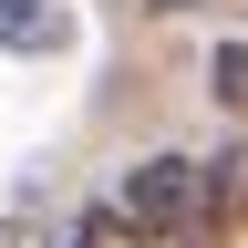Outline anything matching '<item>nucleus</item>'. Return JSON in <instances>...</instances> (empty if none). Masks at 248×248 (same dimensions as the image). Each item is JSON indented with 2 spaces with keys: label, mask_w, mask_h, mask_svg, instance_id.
Returning a JSON list of instances; mask_svg holds the SVG:
<instances>
[{
  "label": "nucleus",
  "mask_w": 248,
  "mask_h": 248,
  "mask_svg": "<svg viewBox=\"0 0 248 248\" xmlns=\"http://www.w3.org/2000/svg\"><path fill=\"white\" fill-rule=\"evenodd\" d=\"M217 104L248 114V42H217Z\"/></svg>",
  "instance_id": "4"
},
{
  "label": "nucleus",
  "mask_w": 248,
  "mask_h": 248,
  "mask_svg": "<svg viewBox=\"0 0 248 248\" xmlns=\"http://www.w3.org/2000/svg\"><path fill=\"white\" fill-rule=\"evenodd\" d=\"M238 238H248V145L207 155L197 197H186V217H176V248H238Z\"/></svg>",
  "instance_id": "2"
},
{
  "label": "nucleus",
  "mask_w": 248,
  "mask_h": 248,
  "mask_svg": "<svg viewBox=\"0 0 248 248\" xmlns=\"http://www.w3.org/2000/svg\"><path fill=\"white\" fill-rule=\"evenodd\" d=\"M62 248H145V238H135V228H124V217H104V207H93V217H83V228H73V238H62Z\"/></svg>",
  "instance_id": "5"
},
{
  "label": "nucleus",
  "mask_w": 248,
  "mask_h": 248,
  "mask_svg": "<svg viewBox=\"0 0 248 248\" xmlns=\"http://www.w3.org/2000/svg\"><path fill=\"white\" fill-rule=\"evenodd\" d=\"M186 197H197V155H145V166H124V176H114L104 217H124V228H135V238L155 248V238H176Z\"/></svg>",
  "instance_id": "1"
},
{
  "label": "nucleus",
  "mask_w": 248,
  "mask_h": 248,
  "mask_svg": "<svg viewBox=\"0 0 248 248\" xmlns=\"http://www.w3.org/2000/svg\"><path fill=\"white\" fill-rule=\"evenodd\" d=\"M0 42H11V52H62L73 21H62L52 0H0Z\"/></svg>",
  "instance_id": "3"
}]
</instances>
